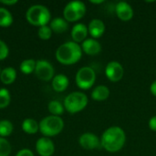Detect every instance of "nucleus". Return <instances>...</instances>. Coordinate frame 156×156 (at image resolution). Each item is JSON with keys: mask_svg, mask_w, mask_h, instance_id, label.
Segmentation results:
<instances>
[{"mask_svg": "<svg viewBox=\"0 0 156 156\" xmlns=\"http://www.w3.org/2000/svg\"><path fill=\"white\" fill-rule=\"evenodd\" d=\"M126 141V135L124 131L117 126L111 127L106 130L101 137V144L108 152L115 153L120 151Z\"/></svg>", "mask_w": 156, "mask_h": 156, "instance_id": "obj_1", "label": "nucleus"}, {"mask_svg": "<svg viewBox=\"0 0 156 156\" xmlns=\"http://www.w3.org/2000/svg\"><path fill=\"white\" fill-rule=\"evenodd\" d=\"M81 55V47L74 41H69L62 44L56 51L57 60L64 65L75 64L80 59Z\"/></svg>", "mask_w": 156, "mask_h": 156, "instance_id": "obj_2", "label": "nucleus"}, {"mask_svg": "<svg viewBox=\"0 0 156 156\" xmlns=\"http://www.w3.org/2000/svg\"><path fill=\"white\" fill-rule=\"evenodd\" d=\"M50 12L45 5H31L27 13L26 18L27 22L36 27H43L47 26V24L50 21Z\"/></svg>", "mask_w": 156, "mask_h": 156, "instance_id": "obj_3", "label": "nucleus"}, {"mask_svg": "<svg viewBox=\"0 0 156 156\" xmlns=\"http://www.w3.org/2000/svg\"><path fill=\"white\" fill-rule=\"evenodd\" d=\"M64 122L58 116H47L39 122V131L45 137L56 136L62 132Z\"/></svg>", "mask_w": 156, "mask_h": 156, "instance_id": "obj_4", "label": "nucleus"}, {"mask_svg": "<svg viewBox=\"0 0 156 156\" xmlns=\"http://www.w3.org/2000/svg\"><path fill=\"white\" fill-rule=\"evenodd\" d=\"M88 104L87 96L80 91L69 94L64 101V108L69 113H77L85 109Z\"/></svg>", "mask_w": 156, "mask_h": 156, "instance_id": "obj_5", "label": "nucleus"}, {"mask_svg": "<svg viewBox=\"0 0 156 156\" xmlns=\"http://www.w3.org/2000/svg\"><path fill=\"white\" fill-rule=\"evenodd\" d=\"M86 13V6L80 1L69 2L64 8L63 15L67 22H75L84 16Z\"/></svg>", "mask_w": 156, "mask_h": 156, "instance_id": "obj_6", "label": "nucleus"}, {"mask_svg": "<svg viewBox=\"0 0 156 156\" xmlns=\"http://www.w3.org/2000/svg\"><path fill=\"white\" fill-rule=\"evenodd\" d=\"M95 71L90 67L81 68L76 75V83L78 87L82 90H88L92 87L95 82Z\"/></svg>", "mask_w": 156, "mask_h": 156, "instance_id": "obj_7", "label": "nucleus"}, {"mask_svg": "<svg viewBox=\"0 0 156 156\" xmlns=\"http://www.w3.org/2000/svg\"><path fill=\"white\" fill-rule=\"evenodd\" d=\"M34 72L37 78L43 81H48L54 78V68L47 60H37Z\"/></svg>", "mask_w": 156, "mask_h": 156, "instance_id": "obj_8", "label": "nucleus"}, {"mask_svg": "<svg viewBox=\"0 0 156 156\" xmlns=\"http://www.w3.org/2000/svg\"><path fill=\"white\" fill-rule=\"evenodd\" d=\"M123 68L122 66L117 62V61H112L110 62L105 69V73L107 78L112 81V82H117L120 81L122 79L123 76Z\"/></svg>", "mask_w": 156, "mask_h": 156, "instance_id": "obj_9", "label": "nucleus"}, {"mask_svg": "<svg viewBox=\"0 0 156 156\" xmlns=\"http://www.w3.org/2000/svg\"><path fill=\"white\" fill-rule=\"evenodd\" d=\"M36 151L40 156H51L55 152V146L49 138L42 137L37 141Z\"/></svg>", "mask_w": 156, "mask_h": 156, "instance_id": "obj_10", "label": "nucleus"}, {"mask_svg": "<svg viewBox=\"0 0 156 156\" xmlns=\"http://www.w3.org/2000/svg\"><path fill=\"white\" fill-rule=\"evenodd\" d=\"M79 143H80V146L83 149H86V150H93V149H96L101 144V142H100L99 138L95 134L90 133H83L80 137Z\"/></svg>", "mask_w": 156, "mask_h": 156, "instance_id": "obj_11", "label": "nucleus"}, {"mask_svg": "<svg viewBox=\"0 0 156 156\" xmlns=\"http://www.w3.org/2000/svg\"><path fill=\"white\" fill-rule=\"evenodd\" d=\"M115 12L117 16L122 21H129L133 16V9L126 2L118 3L115 6Z\"/></svg>", "mask_w": 156, "mask_h": 156, "instance_id": "obj_12", "label": "nucleus"}, {"mask_svg": "<svg viewBox=\"0 0 156 156\" xmlns=\"http://www.w3.org/2000/svg\"><path fill=\"white\" fill-rule=\"evenodd\" d=\"M81 49L86 54L90 55V56H94V55H97L101 52V46L97 40H95L93 38H89V39H85L82 42Z\"/></svg>", "mask_w": 156, "mask_h": 156, "instance_id": "obj_13", "label": "nucleus"}, {"mask_svg": "<svg viewBox=\"0 0 156 156\" xmlns=\"http://www.w3.org/2000/svg\"><path fill=\"white\" fill-rule=\"evenodd\" d=\"M89 33L88 27L83 24H76L71 31V37L76 43L83 42Z\"/></svg>", "mask_w": 156, "mask_h": 156, "instance_id": "obj_14", "label": "nucleus"}, {"mask_svg": "<svg viewBox=\"0 0 156 156\" xmlns=\"http://www.w3.org/2000/svg\"><path fill=\"white\" fill-rule=\"evenodd\" d=\"M88 30L91 37L97 38L101 37L105 32V25L101 19H92L89 25Z\"/></svg>", "mask_w": 156, "mask_h": 156, "instance_id": "obj_15", "label": "nucleus"}, {"mask_svg": "<svg viewBox=\"0 0 156 156\" xmlns=\"http://www.w3.org/2000/svg\"><path fill=\"white\" fill-rule=\"evenodd\" d=\"M69 86V79L62 74L56 75L52 79V88L57 92L64 91Z\"/></svg>", "mask_w": 156, "mask_h": 156, "instance_id": "obj_16", "label": "nucleus"}, {"mask_svg": "<svg viewBox=\"0 0 156 156\" xmlns=\"http://www.w3.org/2000/svg\"><path fill=\"white\" fill-rule=\"evenodd\" d=\"M16 79V71L14 68L8 67L4 69L0 73V80L5 85L12 84Z\"/></svg>", "mask_w": 156, "mask_h": 156, "instance_id": "obj_17", "label": "nucleus"}, {"mask_svg": "<svg viewBox=\"0 0 156 156\" xmlns=\"http://www.w3.org/2000/svg\"><path fill=\"white\" fill-rule=\"evenodd\" d=\"M50 28L53 32L58 33V34H61V33H64L68 30L69 24L64 18L57 17V18H54L50 22Z\"/></svg>", "mask_w": 156, "mask_h": 156, "instance_id": "obj_18", "label": "nucleus"}, {"mask_svg": "<svg viewBox=\"0 0 156 156\" xmlns=\"http://www.w3.org/2000/svg\"><path fill=\"white\" fill-rule=\"evenodd\" d=\"M109 95H110L109 89L103 85L97 86L91 92V98L94 101H105L106 99H108Z\"/></svg>", "mask_w": 156, "mask_h": 156, "instance_id": "obj_19", "label": "nucleus"}, {"mask_svg": "<svg viewBox=\"0 0 156 156\" xmlns=\"http://www.w3.org/2000/svg\"><path fill=\"white\" fill-rule=\"evenodd\" d=\"M22 129L26 133L28 134H35L39 130V123L34 119H26L22 123Z\"/></svg>", "mask_w": 156, "mask_h": 156, "instance_id": "obj_20", "label": "nucleus"}, {"mask_svg": "<svg viewBox=\"0 0 156 156\" xmlns=\"http://www.w3.org/2000/svg\"><path fill=\"white\" fill-rule=\"evenodd\" d=\"M13 23V16L11 13L5 7H0V27H7Z\"/></svg>", "mask_w": 156, "mask_h": 156, "instance_id": "obj_21", "label": "nucleus"}, {"mask_svg": "<svg viewBox=\"0 0 156 156\" xmlns=\"http://www.w3.org/2000/svg\"><path fill=\"white\" fill-rule=\"evenodd\" d=\"M36 64L37 61L32 59V58H28V59H25L21 62L20 64V70L24 73V74H30L32 72L35 71L36 69Z\"/></svg>", "mask_w": 156, "mask_h": 156, "instance_id": "obj_22", "label": "nucleus"}, {"mask_svg": "<svg viewBox=\"0 0 156 156\" xmlns=\"http://www.w3.org/2000/svg\"><path fill=\"white\" fill-rule=\"evenodd\" d=\"M13 124L10 121L2 120L0 121V137L5 138L9 136L13 132Z\"/></svg>", "mask_w": 156, "mask_h": 156, "instance_id": "obj_23", "label": "nucleus"}, {"mask_svg": "<svg viewBox=\"0 0 156 156\" xmlns=\"http://www.w3.org/2000/svg\"><path fill=\"white\" fill-rule=\"evenodd\" d=\"M48 108L53 116H59L64 112V106L58 101H51L48 103Z\"/></svg>", "mask_w": 156, "mask_h": 156, "instance_id": "obj_24", "label": "nucleus"}, {"mask_svg": "<svg viewBox=\"0 0 156 156\" xmlns=\"http://www.w3.org/2000/svg\"><path fill=\"white\" fill-rule=\"evenodd\" d=\"M10 93L6 89H0V109L6 108L10 103Z\"/></svg>", "mask_w": 156, "mask_h": 156, "instance_id": "obj_25", "label": "nucleus"}, {"mask_svg": "<svg viewBox=\"0 0 156 156\" xmlns=\"http://www.w3.org/2000/svg\"><path fill=\"white\" fill-rule=\"evenodd\" d=\"M11 153V145L9 142L0 137V156H8Z\"/></svg>", "mask_w": 156, "mask_h": 156, "instance_id": "obj_26", "label": "nucleus"}, {"mask_svg": "<svg viewBox=\"0 0 156 156\" xmlns=\"http://www.w3.org/2000/svg\"><path fill=\"white\" fill-rule=\"evenodd\" d=\"M37 35H38L39 38H41L43 40H48V39H49L51 37L52 30H51L50 27H48V26H43V27H40L38 28Z\"/></svg>", "mask_w": 156, "mask_h": 156, "instance_id": "obj_27", "label": "nucleus"}, {"mask_svg": "<svg viewBox=\"0 0 156 156\" xmlns=\"http://www.w3.org/2000/svg\"><path fill=\"white\" fill-rule=\"evenodd\" d=\"M9 54V49L7 45L0 39V60H4L7 58Z\"/></svg>", "mask_w": 156, "mask_h": 156, "instance_id": "obj_28", "label": "nucleus"}, {"mask_svg": "<svg viewBox=\"0 0 156 156\" xmlns=\"http://www.w3.org/2000/svg\"><path fill=\"white\" fill-rule=\"evenodd\" d=\"M16 156H34V154L28 149H22L16 154Z\"/></svg>", "mask_w": 156, "mask_h": 156, "instance_id": "obj_29", "label": "nucleus"}, {"mask_svg": "<svg viewBox=\"0 0 156 156\" xmlns=\"http://www.w3.org/2000/svg\"><path fill=\"white\" fill-rule=\"evenodd\" d=\"M149 127L151 130L156 132V116H154L153 118H151V120L149 121Z\"/></svg>", "mask_w": 156, "mask_h": 156, "instance_id": "obj_30", "label": "nucleus"}, {"mask_svg": "<svg viewBox=\"0 0 156 156\" xmlns=\"http://www.w3.org/2000/svg\"><path fill=\"white\" fill-rule=\"evenodd\" d=\"M0 3L1 4H3V5H15V4H16L17 3V1L16 0H10V1H8V0H2V1H0Z\"/></svg>", "mask_w": 156, "mask_h": 156, "instance_id": "obj_31", "label": "nucleus"}, {"mask_svg": "<svg viewBox=\"0 0 156 156\" xmlns=\"http://www.w3.org/2000/svg\"><path fill=\"white\" fill-rule=\"evenodd\" d=\"M151 92H152V94L153 95H154V96H156V80L151 85Z\"/></svg>", "mask_w": 156, "mask_h": 156, "instance_id": "obj_32", "label": "nucleus"}, {"mask_svg": "<svg viewBox=\"0 0 156 156\" xmlns=\"http://www.w3.org/2000/svg\"><path fill=\"white\" fill-rule=\"evenodd\" d=\"M90 3H92V4H101V3H103V1L102 0H100V1H90Z\"/></svg>", "mask_w": 156, "mask_h": 156, "instance_id": "obj_33", "label": "nucleus"}, {"mask_svg": "<svg viewBox=\"0 0 156 156\" xmlns=\"http://www.w3.org/2000/svg\"><path fill=\"white\" fill-rule=\"evenodd\" d=\"M0 73H1V69H0Z\"/></svg>", "mask_w": 156, "mask_h": 156, "instance_id": "obj_34", "label": "nucleus"}]
</instances>
